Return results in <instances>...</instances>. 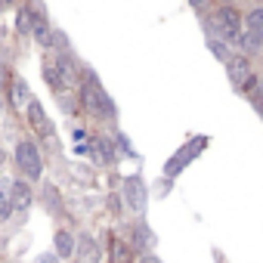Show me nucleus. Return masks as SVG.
Here are the masks:
<instances>
[{
  "label": "nucleus",
  "instance_id": "bb28decb",
  "mask_svg": "<svg viewBox=\"0 0 263 263\" xmlns=\"http://www.w3.org/2000/svg\"><path fill=\"white\" fill-rule=\"evenodd\" d=\"M4 105H7V102H4V96H0V121H4Z\"/></svg>",
  "mask_w": 263,
  "mask_h": 263
},
{
  "label": "nucleus",
  "instance_id": "7ed1b4c3",
  "mask_svg": "<svg viewBox=\"0 0 263 263\" xmlns=\"http://www.w3.org/2000/svg\"><path fill=\"white\" fill-rule=\"evenodd\" d=\"M16 164H19V171H22L28 180H41V174H44L41 152H37V146L28 143V140H22V143L16 146Z\"/></svg>",
  "mask_w": 263,
  "mask_h": 263
},
{
  "label": "nucleus",
  "instance_id": "5701e85b",
  "mask_svg": "<svg viewBox=\"0 0 263 263\" xmlns=\"http://www.w3.org/2000/svg\"><path fill=\"white\" fill-rule=\"evenodd\" d=\"M189 4L198 10V13H208V7H211V0H189Z\"/></svg>",
  "mask_w": 263,
  "mask_h": 263
},
{
  "label": "nucleus",
  "instance_id": "b1692460",
  "mask_svg": "<svg viewBox=\"0 0 263 263\" xmlns=\"http://www.w3.org/2000/svg\"><path fill=\"white\" fill-rule=\"evenodd\" d=\"M47 201H50V204H56V201H59V192H56L53 186H47Z\"/></svg>",
  "mask_w": 263,
  "mask_h": 263
},
{
  "label": "nucleus",
  "instance_id": "f03ea898",
  "mask_svg": "<svg viewBox=\"0 0 263 263\" xmlns=\"http://www.w3.org/2000/svg\"><path fill=\"white\" fill-rule=\"evenodd\" d=\"M81 102H84L93 115H105V118L115 115V105H111L108 93L99 87V81L93 78V71H87V81L81 84Z\"/></svg>",
  "mask_w": 263,
  "mask_h": 263
},
{
  "label": "nucleus",
  "instance_id": "412c9836",
  "mask_svg": "<svg viewBox=\"0 0 263 263\" xmlns=\"http://www.w3.org/2000/svg\"><path fill=\"white\" fill-rule=\"evenodd\" d=\"M28 28H31V10H22L19 13V31L28 34Z\"/></svg>",
  "mask_w": 263,
  "mask_h": 263
},
{
  "label": "nucleus",
  "instance_id": "c85d7f7f",
  "mask_svg": "<svg viewBox=\"0 0 263 263\" xmlns=\"http://www.w3.org/2000/svg\"><path fill=\"white\" fill-rule=\"evenodd\" d=\"M0 81H4V65H0Z\"/></svg>",
  "mask_w": 263,
  "mask_h": 263
},
{
  "label": "nucleus",
  "instance_id": "4468645a",
  "mask_svg": "<svg viewBox=\"0 0 263 263\" xmlns=\"http://www.w3.org/2000/svg\"><path fill=\"white\" fill-rule=\"evenodd\" d=\"M134 245L143 248V251H149V248L155 245V235H152V229H149L146 223H137V226H134Z\"/></svg>",
  "mask_w": 263,
  "mask_h": 263
},
{
  "label": "nucleus",
  "instance_id": "a878e982",
  "mask_svg": "<svg viewBox=\"0 0 263 263\" xmlns=\"http://www.w3.org/2000/svg\"><path fill=\"white\" fill-rule=\"evenodd\" d=\"M140 263H161V260H158L155 254H143V260H140Z\"/></svg>",
  "mask_w": 263,
  "mask_h": 263
},
{
  "label": "nucleus",
  "instance_id": "6ab92c4d",
  "mask_svg": "<svg viewBox=\"0 0 263 263\" xmlns=\"http://www.w3.org/2000/svg\"><path fill=\"white\" fill-rule=\"evenodd\" d=\"M208 50L220 59V62H226L232 53H229V47H226V41H217V37H208Z\"/></svg>",
  "mask_w": 263,
  "mask_h": 263
},
{
  "label": "nucleus",
  "instance_id": "6e6552de",
  "mask_svg": "<svg viewBox=\"0 0 263 263\" xmlns=\"http://www.w3.org/2000/svg\"><path fill=\"white\" fill-rule=\"evenodd\" d=\"M10 204H13V214H25L31 208V189L25 180L10 183Z\"/></svg>",
  "mask_w": 263,
  "mask_h": 263
},
{
  "label": "nucleus",
  "instance_id": "aec40b11",
  "mask_svg": "<svg viewBox=\"0 0 263 263\" xmlns=\"http://www.w3.org/2000/svg\"><path fill=\"white\" fill-rule=\"evenodd\" d=\"M44 78H47L50 90H56V93L65 87V84H62V78H59V71H56V65H47V68H44Z\"/></svg>",
  "mask_w": 263,
  "mask_h": 263
},
{
  "label": "nucleus",
  "instance_id": "f3484780",
  "mask_svg": "<svg viewBox=\"0 0 263 263\" xmlns=\"http://www.w3.org/2000/svg\"><path fill=\"white\" fill-rule=\"evenodd\" d=\"M127 260H130V248H127V241L111 238V263H127Z\"/></svg>",
  "mask_w": 263,
  "mask_h": 263
},
{
  "label": "nucleus",
  "instance_id": "dca6fc26",
  "mask_svg": "<svg viewBox=\"0 0 263 263\" xmlns=\"http://www.w3.org/2000/svg\"><path fill=\"white\" fill-rule=\"evenodd\" d=\"M93 149H96V155H99V161H105V164H115V149H111V143L108 140H96L93 143Z\"/></svg>",
  "mask_w": 263,
  "mask_h": 263
},
{
  "label": "nucleus",
  "instance_id": "9d476101",
  "mask_svg": "<svg viewBox=\"0 0 263 263\" xmlns=\"http://www.w3.org/2000/svg\"><path fill=\"white\" fill-rule=\"evenodd\" d=\"M31 34H34V41H37L41 47H53V31H50L47 19H44L41 13H31Z\"/></svg>",
  "mask_w": 263,
  "mask_h": 263
},
{
  "label": "nucleus",
  "instance_id": "f8f14e48",
  "mask_svg": "<svg viewBox=\"0 0 263 263\" xmlns=\"http://www.w3.org/2000/svg\"><path fill=\"white\" fill-rule=\"evenodd\" d=\"M53 65H56V71H59V78H62L65 87H74V84H78V71H74V65H71L68 56H56Z\"/></svg>",
  "mask_w": 263,
  "mask_h": 263
},
{
  "label": "nucleus",
  "instance_id": "1a4fd4ad",
  "mask_svg": "<svg viewBox=\"0 0 263 263\" xmlns=\"http://www.w3.org/2000/svg\"><path fill=\"white\" fill-rule=\"evenodd\" d=\"M74 248H78V263H102L99 245H96V241H93L90 235H78Z\"/></svg>",
  "mask_w": 263,
  "mask_h": 263
},
{
  "label": "nucleus",
  "instance_id": "2eb2a0df",
  "mask_svg": "<svg viewBox=\"0 0 263 263\" xmlns=\"http://www.w3.org/2000/svg\"><path fill=\"white\" fill-rule=\"evenodd\" d=\"M245 25H248V31H254V34H260V37H263V7L251 10V13L245 16Z\"/></svg>",
  "mask_w": 263,
  "mask_h": 263
},
{
  "label": "nucleus",
  "instance_id": "20e7f679",
  "mask_svg": "<svg viewBox=\"0 0 263 263\" xmlns=\"http://www.w3.org/2000/svg\"><path fill=\"white\" fill-rule=\"evenodd\" d=\"M124 204L134 211V214H143L146 204H149V189L143 183V177H127L124 180Z\"/></svg>",
  "mask_w": 263,
  "mask_h": 263
},
{
  "label": "nucleus",
  "instance_id": "a211bd4d",
  "mask_svg": "<svg viewBox=\"0 0 263 263\" xmlns=\"http://www.w3.org/2000/svg\"><path fill=\"white\" fill-rule=\"evenodd\" d=\"M13 217V204H10V183H0V220Z\"/></svg>",
  "mask_w": 263,
  "mask_h": 263
},
{
  "label": "nucleus",
  "instance_id": "4be33fe9",
  "mask_svg": "<svg viewBox=\"0 0 263 263\" xmlns=\"http://www.w3.org/2000/svg\"><path fill=\"white\" fill-rule=\"evenodd\" d=\"M34 263H59V257H56V251H47V254H41Z\"/></svg>",
  "mask_w": 263,
  "mask_h": 263
},
{
  "label": "nucleus",
  "instance_id": "cd10ccee",
  "mask_svg": "<svg viewBox=\"0 0 263 263\" xmlns=\"http://www.w3.org/2000/svg\"><path fill=\"white\" fill-rule=\"evenodd\" d=\"M0 167H4V149H0Z\"/></svg>",
  "mask_w": 263,
  "mask_h": 263
},
{
  "label": "nucleus",
  "instance_id": "9b49d317",
  "mask_svg": "<svg viewBox=\"0 0 263 263\" xmlns=\"http://www.w3.org/2000/svg\"><path fill=\"white\" fill-rule=\"evenodd\" d=\"M28 99H31V93H28V81L13 78V87H10V102H13L16 108H25V105H28Z\"/></svg>",
  "mask_w": 263,
  "mask_h": 263
},
{
  "label": "nucleus",
  "instance_id": "ddd939ff",
  "mask_svg": "<svg viewBox=\"0 0 263 263\" xmlns=\"http://www.w3.org/2000/svg\"><path fill=\"white\" fill-rule=\"evenodd\" d=\"M53 241H56V257H59V260H62V257H71V254H74V235H71V232L59 229Z\"/></svg>",
  "mask_w": 263,
  "mask_h": 263
},
{
  "label": "nucleus",
  "instance_id": "393cba45",
  "mask_svg": "<svg viewBox=\"0 0 263 263\" xmlns=\"http://www.w3.org/2000/svg\"><path fill=\"white\" fill-rule=\"evenodd\" d=\"M84 140H87V130L78 127V130H74V143H84Z\"/></svg>",
  "mask_w": 263,
  "mask_h": 263
},
{
  "label": "nucleus",
  "instance_id": "0eeeda50",
  "mask_svg": "<svg viewBox=\"0 0 263 263\" xmlns=\"http://www.w3.org/2000/svg\"><path fill=\"white\" fill-rule=\"evenodd\" d=\"M25 111H28V121H31V130H34V134H37V137H44V140H50V137H53V124H50V118H47L44 105H41L37 99H28Z\"/></svg>",
  "mask_w": 263,
  "mask_h": 263
},
{
  "label": "nucleus",
  "instance_id": "423d86ee",
  "mask_svg": "<svg viewBox=\"0 0 263 263\" xmlns=\"http://www.w3.org/2000/svg\"><path fill=\"white\" fill-rule=\"evenodd\" d=\"M226 78L232 81L235 90H241V87L248 84V78H251V59L241 56V53H232V56L226 59Z\"/></svg>",
  "mask_w": 263,
  "mask_h": 263
},
{
  "label": "nucleus",
  "instance_id": "f257e3e1",
  "mask_svg": "<svg viewBox=\"0 0 263 263\" xmlns=\"http://www.w3.org/2000/svg\"><path fill=\"white\" fill-rule=\"evenodd\" d=\"M204 25H208V34L211 37H220V41H229V44H238L241 41V16L232 7L217 10L214 16L204 19Z\"/></svg>",
  "mask_w": 263,
  "mask_h": 263
},
{
  "label": "nucleus",
  "instance_id": "39448f33",
  "mask_svg": "<svg viewBox=\"0 0 263 263\" xmlns=\"http://www.w3.org/2000/svg\"><path fill=\"white\" fill-rule=\"evenodd\" d=\"M204 146H208V140H204V137H201V140H189V143H186V146H183V149L167 161V164H164V174H167V177H177L189 161H195V155H198Z\"/></svg>",
  "mask_w": 263,
  "mask_h": 263
}]
</instances>
